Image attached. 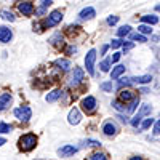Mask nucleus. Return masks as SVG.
<instances>
[{
  "mask_svg": "<svg viewBox=\"0 0 160 160\" xmlns=\"http://www.w3.org/2000/svg\"><path fill=\"white\" fill-rule=\"evenodd\" d=\"M18 146L19 149L24 151V152H29L32 151L35 146H37V136L34 135V133H28V135H22L18 141Z\"/></svg>",
  "mask_w": 160,
  "mask_h": 160,
  "instance_id": "f257e3e1",
  "label": "nucleus"
},
{
  "mask_svg": "<svg viewBox=\"0 0 160 160\" xmlns=\"http://www.w3.org/2000/svg\"><path fill=\"white\" fill-rule=\"evenodd\" d=\"M152 112V106L151 104H142L141 106V109L138 111V114L133 117L131 120H130V123L133 125V127H138V125H141V122H142V117H146V115H149Z\"/></svg>",
  "mask_w": 160,
  "mask_h": 160,
  "instance_id": "f03ea898",
  "label": "nucleus"
},
{
  "mask_svg": "<svg viewBox=\"0 0 160 160\" xmlns=\"http://www.w3.org/2000/svg\"><path fill=\"white\" fill-rule=\"evenodd\" d=\"M61 19H62V11H59V10H55V11H51L50 15L45 18V21H43V28H55V26H58L59 22H61Z\"/></svg>",
  "mask_w": 160,
  "mask_h": 160,
  "instance_id": "7ed1b4c3",
  "label": "nucleus"
},
{
  "mask_svg": "<svg viewBox=\"0 0 160 160\" xmlns=\"http://www.w3.org/2000/svg\"><path fill=\"white\" fill-rule=\"evenodd\" d=\"M95 62H96V50L91 48L85 56V68L90 75H95Z\"/></svg>",
  "mask_w": 160,
  "mask_h": 160,
  "instance_id": "20e7f679",
  "label": "nucleus"
},
{
  "mask_svg": "<svg viewBox=\"0 0 160 160\" xmlns=\"http://www.w3.org/2000/svg\"><path fill=\"white\" fill-rule=\"evenodd\" d=\"M13 114H15V117L18 120H21V122H28V120L32 117V111L29 106H21V108H16L15 111H13Z\"/></svg>",
  "mask_w": 160,
  "mask_h": 160,
  "instance_id": "39448f33",
  "label": "nucleus"
},
{
  "mask_svg": "<svg viewBox=\"0 0 160 160\" xmlns=\"http://www.w3.org/2000/svg\"><path fill=\"white\" fill-rule=\"evenodd\" d=\"M82 109L87 112V114H91V112H95L96 109V99L93 98V96H87L82 99Z\"/></svg>",
  "mask_w": 160,
  "mask_h": 160,
  "instance_id": "423d86ee",
  "label": "nucleus"
},
{
  "mask_svg": "<svg viewBox=\"0 0 160 160\" xmlns=\"http://www.w3.org/2000/svg\"><path fill=\"white\" fill-rule=\"evenodd\" d=\"M83 77H85L83 69H82V68H75V69H74V74H72V82H71V85H72V87H78L80 83L83 82Z\"/></svg>",
  "mask_w": 160,
  "mask_h": 160,
  "instance_id": "0eeeda50",
  "label": "nucleus"
},
{
  "mask_svg": "<svg viewBox=\"0 0 160 160\" xmlns=\"http://www.w3.org/2000/svg\"><path fill=\"white\" fill-rule=\"evenodd\" d=\"M18 10H19V13H22L24 16H29V15H32L34 13V5L31 3V2H28V0H21V2L18 3Z\"/></svg>",
  "mask_w": 160,
  "mask_h": 160,
  "instance_id": "6e6552de",
  "label": "nucleus"
},
{
  "mask_svg": "<svg viewBox=\"0 0 160 160\" xmlns=\"http://www.w3.org/2000/svg\"><path fill=\"white\" fill-rule=\"evenodd\" d=\"M77 151H78V149L75 148V146L66 144V146H62V148L58 149V155H59V157H71V155H74Z\"/></svg>",
  "mask_w": 160,
  "mask_h": 160,
  "instance_id": "1a4fd4ad",
  "label": "nucleus"
},
{
  "mask_svg": "<svg viewBox=\"0 0 160 160\" xmlns=\"http://www.w3.org/2000/svg\"><path fill=\"white\" fill-rule=\"evenodd\" d=\"M80 120H82V114H80V111L77 108L71 109V112L68 115V122L71 125H77V123H80Z\"/></svg>",
  "mask_w": 160,
  "mask_h": 160,
  "instance_id": "9d476101",
  "label": "nucleus"
},
{
  "mask_svg": "<svg viewBox=\"0 0 160 160\" xmlns=\"http://www.w3.org/2000/svg\"><path fill=\"white\" fill-rule=\"evenodd\" d=\"M11 38H13L11 29L5 28V26H0V42H2V43H10Z\"/></svg>",
  "mask_w": 160,
  "mask_h": 160,
  "instance_id": "9b49d317",
  "label": "nucleus"
},
{
  "mask_svg": "<svg viewBox=\"0 0 160 160\" xmlns=\"http://www.w3.org/2000/svg\"><path fill=\"white\" fill-rule=\"evenodd\" d=\"M102 133L106 136H115L117 135V125L114 122H106L102 125Z\"/></svg>",
  "mask_w": 160,
  "mask_h": 160,
  "instance_id": "f8f14e48",
  "label": "nucleus"
},
{
  "mask_svg": "<svg viewBox=\"0 0 160 160\" xmlns=\"http://www.w3.org/2000/svg\"><path fill=\"white\" fill-rule=\"evenodd\" d=\"M11 101H13L11 93H2V95H0V111H5L11 104Z\"/></svg>",
  "mask_w": 160,
  "mask_h": 160,
  "instance_id": "ddd939ff",
  "label": "nucleus"
},
{
  "mask_svg": "<svg viewBox=\"0 0 160 160\" xmlns=\"http://www.w3.org/2000/svg\"><path fill=\"white\" fill-rule=\"evenodd\" d=\"M96 16V11H95V8L93 7H87V8H83L82 11H80V15H78V18L80 19H91V18H95Z\"/></svg>",
  "mask_w": 160,
  "mask_h": 160,
  "instance_id": "4468645a",
  "label": "nucleus"
},
{
  "mask_svg": "<svg viewBox=\"0 0 160 160\" xmlns=\"http://www.w3.org/2000/svg\"><path fill=\"white\" fill-rule=\"evenodd\" d=\"M136 96H135V93H133L131 90H122L120 91V96H118V99H120V102H130V101H133Z\"/></svg>",
  "mask_w": 160,
  "mask_h": 160,
  "instance_id": "2eb2a0df",
  "label": "nucleus"
},
{
  "mask_svg": "<svg viewBox=\"0 0 160 160\" xmlns=\"http://www.w3.org/2000/svg\"><path fill=\"white\" fill-rule=\"evenodd\" d=\"M62 96V90H59V88H56V90H53V91H50L48 95L45 96V99H47V102H55L56 99H59Z\"/></svg>",
  "mask_w": 160,
  "mask_h": 160,
  "instance_id": "dca6fc26",
  "label": "nucleus"
},
{
  "mask_svg": "<svg viewBox=\"0 0 160 160\" xmlns=\"http://www.w3.org/2000/svg\"><path fill=\"white\" fill-rule=\"evenodd\" d=\"M123 72H125V66H123V64H117L115 68L111 71V78H112V80H117Z\"/></svg>",
  "mask_w": 160,
  "mask_h": 160,
  "instance_id": "f3484780",
  "label": "nucleus"
},
{
  "mask_svg": "<svg viewBox=\"0 0 160 160\" xmlns=\"http://www.w3.org/2000/svg\"><path fill=\"white\" fill-rule=\"evenodd\" d=\"M151 80H152V75H139V77L131 78V82H135L138 85H144V83H151Z\"/></svg>",
  "mask_w": 160,
  "mask_h": 160,
  "instance_id": "a211bd4d",
  "label": "nucleus"
},
{
  "mask_svg": "<svg viewBox=\"0 0 160 160\" xmlns=\"http://www.w3.org/2000/svg\"><path fill=\"white\" fill-rule=\"evenodd\" d=\"M141 21L144 24L152 26V24H157L158 22V16H155V15H144V16H141Z\"/></svg>",
  "mask_w": 160,
  "mask_h": 160,
  "instance_id": "6ab92c4d",
  "label": "nucleus"
},
{
  "mask_svg": "<svg viewBox=\"0 0 160 160\" xmlns=\"http://www.w3.org/2000/svg\"><path fill=\"white\" fill-rule=\"evenodd\" d=\"M130 40H131V42H139V43L148 42L146 35H142V34H139V32H133V34H130Z\"/></svg>",
  "mask_w": 160,
  "mask_h": 160,
  "instance_id": "aec40b11",
  "label": "nucleus"
},
{
  "mask_svg": "<svg viewBox=\"0 0 160 160\" xmlns=\"http://www.w3.org/2000/svg\"><path fill=\"white\" fill-rule=\"evenodd\" d=\"M55 66H58V68L62 69V71H69L71 69V61H68V59H56Z\"/></svg>",
  "mask_w": 160,
  "mask_h": 160,
  "instance_id": "412c9836",
  "label": "nucleus"
},
{
  "mask_svg": "<svg viewBox=\"0 0 160 160\" xmlns=\"http://www.w3.org/2000/svg\"><path fill=\"white\" fill-rule=\"evenodd\" d=\"M131 34V26H122V28H120L118 31H117V35L118 37H125V35H130Z\"/></svg>",
  "mask_w": 160,
  "mask_h": 160,
  "instance_id": "4be33fe9",
  "label": "nucleus"
},
{
  "mask_svg": "<svg viewBox=\"0 0 160 160\" xmlns=\"http://www.w3.org/2000/svg\"><path fill=\"white\" fill-rule=\"evenodd\" d=\"M90 160H109V155L106 152H95V154H91Z\"/></svg>",
  "mask_w": 160,
  "mask_h": 160,
  "instance_id": "5701e85b",
  "label": "nucleus"
},
{
  "mask_svg": "<svg viewBox=\"0 0 160 160\" xmlns=\"http://www.w3.org/2000/svg\"><path fill=\"white\" fill-rule=\"evenodd\" d=\"M138 32L142 34V35H149V34H152V29L148 24H141V26H138Z\"/></svg>",
  "mask_w": 160,
  "mask_h": 160,
  "instance_id": "b1692460",
  "label": "nucleus"
},
{
  "mask_svg": "<svg viewBox=\"0 0 160 160\" xmlns=\"http://www.w3.org/2000/svg\"><path fill=\"white\" fill-rule=\"evenodd\" d=\"M155 123V120L154 118H146V120H142V122H141V128H144V130H148V128H151L152 125Z\"/></svg>",
  "mask_w": 160,
  "mask_h": 160,
  "instance_id": "393cba45",
  "label": "nucleus"
},
{
  "mask_svg": "<svg viewBox=\"0 0 160 160\" xmlns=\"http://www.w3.org/2000/svg\"><path fill=\"white\" fill-rule=\"evenodd\" d=\"M138 106H139V98H135V99H133V101L130 102V106L127 108V111H128V112H135Z\"/></svg>",
  "mask_w": 160,
  "mask_h": 160,
  "instance_id": "a878e982",
  "label": "nucleus"
},
{
  "mask_svg": "<svg viewBox=\"0 0 160 160\" xmlns=\"http://www.w3.org/2000/svg\"><path fill=\"white\" fill-rule=\"evenodd\" d=\"M99 68L102 72H109L111 71V59H104L101 64H99Z\"/></svg>",
  "mask_w": 160,
  "mask_h": 160,
  "instance_id": "bb28decb",
  "label": "nucleus"
},
{
  "mask_svg": "<svg viewBox=\"0 0 160 160\" xmlns=\"http://www.w3.org/2000/svg\"><path fill=\"white\" fill-rule=\"evenodd\" d=\"M13 130V127L10 125V123H3V122H0V133H3V135H5V133H10Z\"/></svg>",
  "mask_w": 160,
  "mask_h": 160,
  "instance_id": "cd10ccee",
  "label": "nucleus"
},
{
  "mask_svg": "<svg viewBox=\"0 0 160 160\" xmlns=\"http://www.w3.org/2000/svg\"><path fill=\"white\" fill-rule=\"evenodd\" d=\"M0 15H2V18H3L5 21H15V16H13V13H11V11L3 10L2 13H0Z\"/></svg>",
  "mask_w": 160,
  "mask_h": 160,
  "instance_id": "c85d7f7f",
  "label": "nucleus"
},
{
  "mask_svg": "<svg viewBox=\"0 0 160 160\" xmlns=\"http://www.w3.org/2000/svg\"><path fill=\"white\" fill-rule=\"evenodd\" d=\"M112 106H114V109H117L118 112H125V111H127V109H125V104L120 102V101H114Z\"/></svg>",
  "mask_w": 160,
  "mask_h": 160,
  "instance_id": "c756f323",
  "label": "nucleus"
},
{
  "mask_svg": "<svg viewBox=\"0 0 160 160\" xmlns=\"http://www.w3.org/2000/svg\"><path fill=\"white\" fill-rule=\"evenodd\" d=\"M58 40H61V42H62V35H61L59 32H58V34H55V35H53V37L50 38V43H51V45H58V43H59Z\"/></svg>",
  "mask_w": 160,
  "mask_h": 160,
  "instance_id": "7c9ffc66",
  "label": "nucleus"
},
{
  "mask_svg": "<svg viewBox=\"0 0 160 160\" xmlns=\"http://www.w3.org/2000/svg\"><path fill=\"white\" fill-rule=\"evenodd\" d=\"M112 88H114L112 82H104V83H101V90H104V91H112Z\"/></svg>",
  "mask_w": 160,
  "mask_h": 160,
  "instance_id": "2f4dec72",
  "label": "nucleus"
},
{
  "mask_svg": "<svg viewBox=\"0 0 160 160\" xmlns=\"http://www.w3.org/2000/svg\"><path fill=\"white\" fill-rule=\"evenodd\" d=\"M83 144H85V146H93V148H98V146H101V142H99V141H95V139H87V141H83Z\"/></svg>",
  "mask_w": 160,
  "mask_h": 160,
  "instance_id": "473e14b6",
  "label": "nucleus"
},
{
  "mask_svg": "<svg viewBox=\"0 0 160 160\" xmlns=\"http://www.w3.org/2000/svg\"><path fill=\"white\" fill-rule=\"evenodd\" d=\"M122 45H123V42H122V40H118V38H114L112 42H111V47L112 48H120Z\"/></svg>",
  "mask_w": 160,
  "mask_h": 160,
  "instance_id": "72a5a7b5",
  "label": "nucleus"
},
{
  "mask_svg": "<svg viewBox=\"0 0 160 160\" xmlns=\"http://www.w3.org/2000/svg\"><path fill=\"white\" fill-rule=\"evenodd\" d=\"M130 83H131V78H120L118 87H128Z\"/></svg>",
  "mask_w": 160,
  "mask_h": 160,
  "instance_id": "f704fd0d",
  "label": "nucleus"
},
{
  "mask_svg": "<svg viewBox=\"0 0 160 160\" xmlns=\"http://www.w3.org/2000/svg\"><path fill=\"white\" fill-rule=\"evenodd\" d=\"M154 135H160V118L154 123Z\"/></svg>",
  "mask_w": 160,
  "mask_h": 160,
  "instance_id": "c9c22d12",
  "label": "nucleus"
},
{
  "mask_svg": "<svg viewBox=\"0 0 160 160\" xmlns=\"http://www.w3.org/2000/svg\"><path fill=\"white\" fill-rule=\"evenodd\" d=\"M117 21H118V16H109V18H108V24H109V26L117 24Z\"/></svg>",
  "mask_w": 160,
  "mask_h": 160,
  "instance_id": "e433bc0d",
  "label": "nucleus"
},
{
  "mask_svg": "<svg viewBox=\"0 0 160 160\" xmlns=\"http://www.w3.org/2000/svg\"><path fill=\"white\" fill-rule=\"evenodd\" d=\"M120 56H122V53H114V55H112V59H111V62H117L118 59H120Z\"/></svg>",
  "mask_w": 160,
  "mask_h": 160,
  "instance_id": "4c0bfd02",
  "label": "nucleus"
},
{
  "mask_svg": "<svg viewBox=\"0 0 160 160\" xmlns=\"http://www.w3.org/2000/svg\"><path fill=\"white\" fill-rule=\"evenodd\" d=\"M122 47H123V51H128L130 48H133V42H127V43L123 42V45H122Z\"/></svg>",
  "mask_w": 160,
  "mask_h": 160,
  "instance_id": "58836bf2",
  "label": "nucleus"
},
{
  "mask_svg": "<svg viewBox=\"0 0 160 160\" xmlns=\"http://www.w3.org/2000/svg\"><path fill=\"white\" fill-rule=\"evenodd\" d=\"M51 2H53V0H42V7H40V8H42V10H45L48 5H51Z\"/></svg>",
  "mask_w": 160,
  "mask_h": 160,
  "instance_id": "ea45409f",
  "label": "nucleus"
},
{
  "mask_svg": "<svg viewBox=\"0 0 160 160\" xmlns=\"http://www.w3.org/2000/svg\"><path fill=\"white\" fill-rule=\"evenodd\" d=\"M75 51H77L75 47H68L66 48V53H68V55H72V53H75Z\"/></svg>",
  "mask_w": 160,
  "mask_h": 160,
  "instance_id": "a19ab883",
  "label": "nucleus"
},
{
  "mask_svg": "<svg viewBox=\"0 0 160 160\" xmlns=\"http://www.w3.org/2000/svg\"><path fill=\"white\" fill-rule=\"evenodd\" d=\"M108 45H102V48H101V55H106V51H108Z\"/></svg>",
  "mask_w": 160,
  "mask_h": 160,
  "instance_id": "79ce46f5",
  "label": "nucleus"
},
{
  "mask_svg": "<svg viewBox=\"0 0 160 160\" xmlns=\"http://www.w3.org/2000/svg\"><path fill=\"white\" fill-rule=\"evenodd\" d=\"M3 144H7V139L5 138H0V148H2Z\"/></svg>",
  "mask_w": 160,
  "mask_h": 160,
  "instance_id": "37998d69",
  "label": "nucleus"
},
{
  "mask_svg": "<svg viewBox=\"0 0 160 160\" xmlns=\"http://www.w3.org/2000/svg\"><path fill=\"white\" fill-rule=\"evenodd\" d=\"M130 160H142V158H141V157H139V155H135V157H131V158H130Z\"/></svg>",
  "mask_w": 160,
  "mask_h": 160,
  "instance_id": "c03bdc74",
  "label": "nucleus"
},
{
  "mask_svg": "<svg viewBox=\"0 0 160 160\" xmlns=\"http://www.w3.org/2000/svg\"><path fill=\"white\" fill-rule=\"evenodd\" d=\"M157 10H158V11H160V5H157Z\"/></svg>",
  "mask_w": 160,
  "mask_h": 160,
  "instance_id": "a18cd8bd",
  "label": "nucleus"
}]
</instances>
